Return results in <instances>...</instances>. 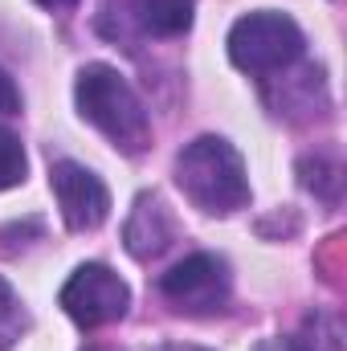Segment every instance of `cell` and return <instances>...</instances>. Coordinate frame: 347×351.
<instances>
[{
    "label": "cell",
    "mask_w": 347,
    "mask_h": 351,
    "mask_svg": "<svg viewBox=\"0 0 347 351\" xmlns=\"http://www.w3.org/2000/svg\"><path fill=\"white\" fill-rule=\"evenodd\" d=\"M176 184L180 192L213 217H229L250 204V180L237 147L221 135H200L176 156Z\"/></svg>",
    "instance_id": "1"
},
{
    "label": "cell",
    "mask_w": 347,
    "mask_h": 351,
    "mask_svg": "<svg viewBox=\"0 0 347 351\" xmlns=\"http://www.w3.org/2000/svg\"><path fill=\"white\" fill-rule=\"evenodd\" d=\"M74 98H78L82 119L94 123L119 152L139 156L152 143V119L139 94L115 66H86L74 82Z\"/></svg>",
    "instance_id": "2"
},
{
    "label": "cell",
    "mask_w": 347,
    "mask_h": 351,
    "mask_svg": "<svg viewBox=\"0 0 347 351\" xmlns=\"http://www.w3.org/2000/svg\"><path fill=\"white\" fill-rule=\"evenodd\" d=\"M302 29L286 12H250L229 29V58L246 74H278L302 58Z\"/></svg>",
    "instance_id": "3"
},
{
    "label": "cell",
    "mask_w": 347,
    "mask_h": 351,
    "mask_svg": "<svg viewBox=\"0 0 347 351\" xmlns=\"http://www.w3.org/2000/svg\"><path fill=\"white\" fill-rule=\"evenodd\" d=\"M131 306V290L127 282L102 262H86L70 274V282L62 286V311L82 327H106V323H119Z\"/></svg>",
    "instance_id": "4"
},
{
    "label": "cell",
    "mask_w": 347,
    "mask_h": 351,
    "mask_svg": "<svg viewBox=\"0 0 347 351\" xmlns=\"http://www.w3.org/2000/svg\"><path fill=\"white\" fill-rule=\"evenodd\" d=\"M160 294L184 315H217L229 302V265L217 254H188L160 274Z\"/></svg>",
    "instance_id": "5"
},
{
    "label": "cell",
    "mask_w": 347,
    "mask_h": 351,
    "mask_svg": "<svg viewBox=\"0 0 347 351\" xmlns=\"http://www.w3.org/2000/svg\"><path fill=\"white\" fill-rule=\"evenodd\" d=\"M49 184H53V196H58V208H62V221L74 229V233H90L106 221L110 213V192L98 176L74 164V160H62L53 164L49 172Z\"/></svg>",
    "instance_id": "6"
},
{
    "label": "cell",
    "mask_w": 347,
    "mask_h": 351,
    "mask_svg": "<svg viewBox=\"0 0 347 351\" xmlns=\"http://www.w3.org/2000/svg\"><path fill=\"white\" fill-rule=\"evenodd\" d=\"M176 241V221L168 213V204L156 196V192H143L127 217V229H123V245L131 258L147 262V258H160L168 245Z\"/></svg>",
    "instance_id": "7"
},
{
    "label": "cell",
    "mask_w": 347,
    "mask_h": 351,
    "mask_svg": "<svg viewBox=\"0 0 347 351\" xmlns=\"http://www.w3.org/2000/svg\"><path fill=\"white\" fill-rule=\"evenodd\" d=\"M135 21L143 25V33L152 37H180L192 29V12L196 0H131Z\"/></svg>",
    "instance_id": "8"
},
{
    "label": "cell",
    "mask_w": 347,
    "mask_h": 351,
    "mask_svg": "<svg viewBox=\"0 0 347 351\" xmlns=\"http://www.w3.org/2000/svg\"><path fill=\"white\" fill-rule=\"evenodd\" d=\"M25 331H29V311H25L21 294L0 278V351L16 348Z\"/></svg>",
    "instance_id": "9"
},
{
    "label": "cell",
    "mask_w": 347,
    "mask_h": 351,
    "mask_svg": "<svg viewBox=\"0 0 347 351\" xmlns=\"http://www.w3.org/2000/svg\"><path fill=\"white\" fill-rule=\"evenodd\" d=\"M298 176H302V184H307L319 200H327V204L339 200V188H344V172H339V164L315 156V160H302V164H298Z\"/></svg>",
    "instance_id": "10"
},
{
    "label": "cell",
    "mask_w": 347,
    "mask_h": 351,
    "mask_svg": "<svg viewBox=\"0 0 347 351\" xmlns=\"http://www.w3.org/2000/svg\"><path fill=\"white\" fill-rule=\"evenodd\" d=\"M25 168H29V160H25L21 139L0 127V192H4V188H16V184L25 180Z\"/></svg>",
    "instance_id": "11"
},
{
    "label": "cell",
    "mask_w": 347,
    "mask_h": 351,
    "mask_svg": "<svg viewBox=\"0 0 347 351\" xmlns=\"http://www.w3.org/2000/svg\"><path fill=\"white\" fill-rule=\"evenodd\" d=\"M0 114H21V94L4 70H0Z\"/></svg>",
    "instance_id": "12"
},
{
    "label": "cell",
    "mask_w": 347,
    "mask_h": 351,
    "mask_svg": "<svg viewBox=\"0 0 347 351\" xmlns=\"http://www.w3.org/2000/svg\"><path fill=\"white\" fill-rule=\"evenodd\" d=\"M258 351H319V348L307 343V339H270V343H261Z\"/></svg>",
    "instance_id": "13"
},
{
    "label": "cell",
    "mask_w": 347,
    "mask_h": 351,
    "mask_svg": "<svg viewBox=\"0 0 347 351\" xmlns=\"http://www.w3.org/2000/svg\"><path fill=\"white\" fill-rule=\"evenodd\" d=\"M156 351H208V348H196V343H160Z\"/></svg>",
    "instance_id": "14"
},
{
    "label": "cell",
    "mask_w": 347,
    "mask_h": 351,
    "mask_svg": "<svg viewBox=\"0 0 347 351\" xmlns=\"http://www.w3.org/2000/svg\"><path fill=\"white\" fill-rule=\"evenodd\" d=\"M37 4H41V8H53V12H58V8H74L78 0H37Z\"/></svg>",
    "instance_id": "15"
},
{
    "label": "cell",
    "mask_w": 347,
    "mask_h": 351,
    "mask_svg": "<svg viewBox=\"0 0 347 351\" xmlns=\"http://www.w3.org/2000/svg\"><path fill=\"white\" fill-rule=\"evenodd\" d=\"M94 351H115V348H94Z\"/></svg>",
    "instance_id": "16"
}]
</instances>
